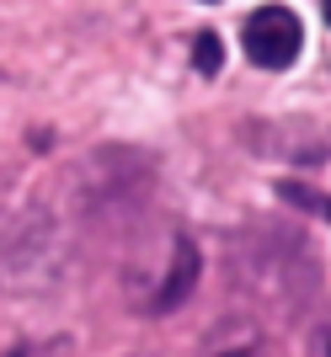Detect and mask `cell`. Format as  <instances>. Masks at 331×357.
I'll return each instance as SVG.
<instances>
[{
  "mask_svg": "<svg viewBox=\"0 0 331 357\" xmlns=\"http://www.w3.org/2000/svg\"><path fill=\"white\" fill-rule=\"evenodd\" d=\"M198 357H267V336H262L256 320H219L203 336Z\"/></svg>",
  "mask_w": 331,
  "mask_h": 357,
  "instance_id": "cell-3",
  "label": "cell"
},
{
  "mask_svg": "<svg viewBox=\"0 0 331 357\" xmlns=\"http://www.w3.org/2000/svg\"><path fill=\"white\" fill-rule=\"evenodd\" d=\"M326 22H331V0H326Z\"/></svg>",
  "mask_w": 331,
  "mask_h": 357,
  "instance_id": "cell-8",
  "label": "cell"
},
{
  "mask_svg": "<svg viewBox=\"0 0 331 357\" xmlns=\"http://www.w3.org/2000/svg\"><path fill=\"white\" fill-rule=\"evenodd\" d=\"M225 64V43H219V32H193V70L198 75H219Z\"/></svg>",
  "mask_w": 331,
  "mask_h": 357,
  "instance_id": "cell-5",
  "label": "cell"
},
{
  "mask_svg": "<svg viewBox=\"0 0 331 357\" xmlns=\"http://www.w3.org/2000/svg\"><path fill=\"white\" fill-rule=\"evenodd\" d=\"M272 192L284 197V203H294V208H304V213H316V219L331 224V197L321 192V187H310V181H278Z\"/></svg>",
  "mask_w": 331,
  "mask_h": 357,
  "instance_id": "cell-4",
  "label": "cell"
},
{
  "mask_svg": "<svg viewBox=\"0 0 331 357\" xmlns=\"http://www.w3.org/2000/svg\"><path fill=\"white\" fill-rule=\"evenodd\" d=\"M6 357H32V347H11V352H6Z\"/></svg>",
  "mask_w": 331,
  "mask_h": 357,
  "instance_id": "cell-7",
  "label": "cell"
},
{
  "mask_svg": "<svg viewBox=\"0 0 331 357\" xmlns=\"http://www.w3.org/2000/svg\"><path fill=\"white\" fill-rule=\"evenodd\" d=\"M198 272H203V256H198L193 235H177V240H171V256H166L161 283H155V298L145 304V310H150V314L182 310V304L193 298V288H198Z\"/></svg>",
  "mask_w": 331,
  "mask_h": 357,
  "instance_id": "cell-2",
  "label": "cell"
},
{
  "mask_svg": "<svg viewBox=\"0 0 331 357\" xmlns=\"http://www.w3.org/2000/svg\"><path fill=\"white\" fill-rule=\"evenodd\" d=\"M316 357H331V331H316Z\"/></svg>",
  "mask_w": 331,
  "mask_h": 357,
  "instance_id": "cell-6",
  "label": "cell"
},
{
  "mask_svg": "<svg viewBox=\"0 0 331 357\" xmlns=\"http://www.w3.org/2000/svg\"><path fill=\"white\" fill-rule=\"evenodd\" d=\"M241 43H246V59L251 64H262V70H288V64L300 59V48H304V27H300V16L288 11V6L267 0L262 11L246 16Z\"/></svg>",
  "mask_w": 331,
  "mask_h": 357,
  "instance_id": "cell-1",
  "label": "cell"
}]
</instances>
